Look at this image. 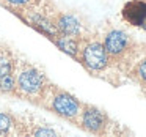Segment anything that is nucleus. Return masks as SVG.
I'll return each mask as SVG.
<instances>
[{"instance_id": "20e7f679", "label": "nucleus", "mask_w": 146, "mask_h": 137, "mask_svg": "<svg viewBox=\"0 0 146 137\" xmlns=\"http://www.w3.org/2000/svg\"><path fill=\"white\" fill-rule=\"evenodd\" d=\"M80 126L86 132L94 136H104L108 128V117L94 106H82L80 110Z\"/></svg>"}, {"instance_id": "2eb2a0df", "label": "nucleus", "mask_w": 146, "mask_h": 137, "mask_svg": "<svg viewBox=\"0 0 146 137\" xmlns=\"http://www.w3.org/2000/svg\"><path fill=\"white\" fill-rule=\"evenodd\" d=\"M143 92H145V95H146V90H143Z\"/></svg>"}, {"instance_id": "7ed1b4c3", "label": "nucleus", "mask_w": 146, "mask_h": 137, "mask_svg": "<svg viewBox=\"0 0 146 137\" xmlns=\"http://www.w3.org/2000/svg\"><path fill=\"white\" fill-rule=\"evenodd\" d=\"M46 77L36 68L29 66L17 74L16 88L27 98H39L46 90Z\"/></svg>"}, {"instance_id": "39448f33", "label": "nucleus", "mask_w": 146, "mask_h": 137, "mask_svg": "<svg viewBox=\"0 0 146 137\" xmlns=\"http://www.w3.org/2000/svg\"><path fill=\"white\" fill-rule=\"evenodd\" d=\"M50 107L57 115H60L61 118L66 120H76L79 118L80 110H82V104L79 102V99H76L72 95L66 92H57L52 96Z\"/></svg>"}, {"instance_id": "1a4fd4ad", "label": "nucleus", "mask_w": 146, "mask_h": 137, "mask_svg": "<svg viewBox=\"0 0 146 137\" xmlns=\"http://www.w3.org/2000/svg\"><path fill=\"white\" fill-rule=\"evenodd\" d=\"M129 74L141 87V90H146V57H143L138 61H135L133 66L129 70Z\"/></svg>"}, {"instance_id": "ddd939ff", "label": "nucleus", "mask_w": 146, "mask_h": 137, "mask_svg": "<svg viewBox=\"0 0 146 137\" xmlns=\"http://www.w3.org/2000/svg\"><path fill=\"white\" fill-rule=\"evenodd\" d=\"M8 5L11 7H17V8H25V7H30V5L35 2V0H5Z\"/></svg>"}, {"instance_id": "423d86ee", "label": "nucleus", "mask_w": 146, "mask_h": 137, "mask_svg": "<svg viewBox=\"0 0 146 137\" xmlns=\"http://www.w3.org/2000/svg\"><path fill=\"white\" fill-rule=\"evenodd\" d=\"M121 14L129 25L143 27L146 24V0H129L123 7Z\"/></svg>"}, {"instance_id": "f257e3e1", "label": "nucleus", "mask_w": 146, "mask_h": 137, "mask_svg": "<svg viewBox=\"0 0 146 137\" xmlns=\"http://www.w3.org/2000/svg\"><path fill=\"white\" fill-rule=\"evenodd\" d=\"M102 44L108 54L110 65L113 63L118 65L119 68H126V70H130L133 66V63H135L133 60L137 57V44L129 33L119 29L110 30L105 35Z\"/></svg>"}, {"instance_id": "6e6552de", "label": "nucleus", "mask_w": 146, "mask_h": 137, "mask_svg": "<svg viewBox=\"0 0 146 137\" xmlns=\"http://www.w3.org/2000/svg\"><path fill=\"white\" fill-rule=\"evenodd\" d=\"M54 43L57 44V47L60 51L66 52L71 57H79V51H80V43L77 41L76 36H64V35H57L54 38Z\"/></svg>"}, {"instance_id": "f8f14e48", "label": "nucleus", "mask_w": 146, "mask_h": 137, "mask_svg": "<svg viewBox=\"0 0 146 137\" xmlns=\"http://www.w3.org/2000/svg\"><path fill=\"white\" fill-rule=\"evenodd\" d=\"M11 126H13V120H11L10 115L0 114V136L2 134H7L11 129Z\"/></svg>"}, {"instance_id": "9b49d317", "label": "nucleus", "mask_w": 146, "mask_h": 137, "mask_svg": "<svg viewBox=\"0 0 146 137\" xmlns=\"http://www.w3.org/2000/svg\"><path fill=\"white\" fill-rule=\"evenodd\" d=\"M14 65L13 60L7 55H0V76H5V74H13Z\"/></svg>"}, {"instance_id": "4468645a", "label": "nucleus", "mask_w": 146, "mask_h": 137, "mask_svg": "<svg viewBox=\"0 0 146 137\" xmlns=\"http://www.w3.org/2000/svg\"><path fill=\"white\" fill-rule=\"evenodd\" d=\"M55 131L54 129H47V128H46V129H36L35 131V136H55Z\"/></svg>"}, {"instance_id": "9d476101", "label": "nucleus", "mask_w": 146, "mask_h": 137, "mask_svg": "<svg viewBox=\"0 0 146 137\" xmlns=\"http://www.w3.org/2000/svg\"><path fill=\"white\" fill-rule=\"evenodd\" d=\"M0 90L2 92H7V93H11L16 90V79H14L13 74L0 76Z\"/></svg>"}, {"instance_id": "0eeeda50", "label": "nucleus", "mask_w": 146, "mask_h": 137, "mask_svg": "<svg viewBox=\"0 0 146 137\" xmlns=\"http://www.w3.org/2000/svg\"><path fill=\"white\" fill-rule=\"evenodd\" d=\"M54 25L58 35L64 36H76L77 38L82 32V25H80L79 19L74 17L72 14H58L57 19L54 21Z\"/></svg>"}, {"instance_id": "f03ea898", "label": "nucleus", "mask_w": 146, "mask_h": 137, "mask_svg": "<svg viewBox=\"0 0 146 137\" xmlns=\"http://www.w3.org/2000/svg\"><path fill=\"white\" fill-rule=\"evenodd\" d=\"M77 58L91 74H101L110 66V58H108L107 51L102 41H98V39H90L80 44Z\"/></svg>"}]
</instances>
